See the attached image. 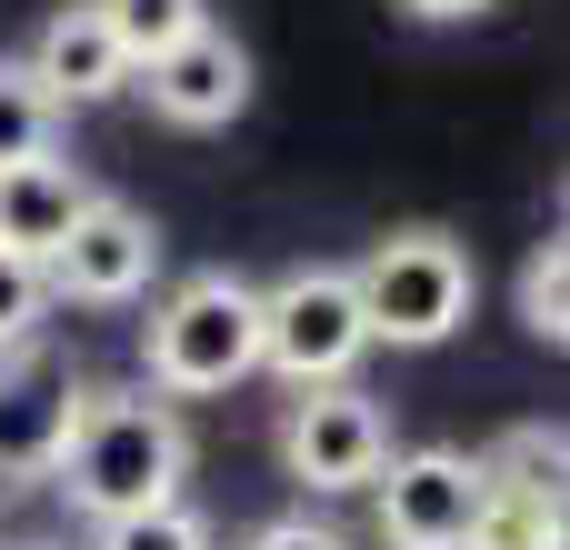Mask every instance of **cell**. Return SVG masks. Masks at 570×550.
<instances>
[{
  "mask_svg": "<svg viewBox=\"0 0 570 550\" xmlns=\"http://www.w3.org/2000/svg\"><path fill=\"white\" fill-rule=\"evenodd\" d=\"M50 481H60L70 511H90V521L180 501V481H190V431H180V411L150 401V391H80Z\"/></svg>",
  "mask_w": 570,
  "mask_h": 550,
  "instance_id": "cell-1",
  "label": "cell"
},
{
  "mask_svg": "<svg viewBox=\"0 0 570 550\" xmlns=\"http://www.w3.org/2000/svg\"><path fill=\"white\" fill-rule=\"evenodd\" d=\"M261 371V291L230 281V271H200L180 281L160 311H150V391L170 401H210L230 381Z\"/></svg>",
  "mask_w": 570,
  "mask_h": 550,
  "instance_id": "cell-2",
  "label": "cell"
},
{
  "mask_svg": "<svg viewBox=\"0 0 570 550\" xmlns=\"http://www.w3.org/2000/svg\"><path fill=\"white\" fill-rule=\"evenodd\" d=\"M351 291H361L371 341H391V351H441V341L471 321V251H461L451 230H401V240H381V251L351 271Z\"/></svg>",
  "mask_w": 570,
  "mask_h": 550,
  "instance_id": "cell-3",
  "label": "cell"
},
{
  "mask_svg": "<svg viewBox=\"0 0 570 550\" xmlns=\"http://www.w3.org/2000/svg\"><path fill=\"white\" fill-rule=\"evenodd\" d=\"M361 351H371V321H361L351 271H291L281 291H261V361H271L291 391L351 381Z\"/></svg>",
  "mask_w": 570,
  "mask_h": 550,
  "instance_id": "cell-4",
  "label": "cell"
},
{
  "mask_svg": "<svg viewBox=\"0 0 570 550\" xmlns=\"http://www.w3.org/2000/svg\"><path fill=\"white\" fill-rule=\"evenodd\" d=\"M371 491H381V541L391 550H461L481 521L491 471L471 451H391L371 471Z\"/></svg>",
  "mask_w": 570,
  "mask_h": 550,
  "instance_id": "cell-5",
  "label": "cell"
},
{
  "mask_svg": "<svg viewBox=\"0 0 570 550\" xmlns=\"http://www.w3.org/2000/svg\"><path fill=\"white\" fill-rule=\"evenodd\" d=\"M150 271H160V240H150V220L130 210V200H80V220L60 230V251L40 261V281H50V301H80V311H110V301H140L150 291Z\"/></svg>",
  "mask_w": 570,
  "mask_h": 550,
  "instance_id": "cell-6",
  "label": "cell"
},
{
  "mask_svg": "<svg viewBox=\"0 0 570 550\" xmlns=\"http://www.w3.org/2000/svg\"><path fill=\"white\" fill-rule=\"evenodd\" d=\"M281 461H291V481H311V491H371V471L391 461V421H381V401H361L351 381H311V391L291 401Z\"/></svg>",
  "mask_w": 570,
  "mask_h": 550,
  "instance_id": "cell-7",
  "label": "cell"
},
{
  "mask_svg": "<svg viewBox=\"0 0 570 550\" xmlns=\"http://www.w3.org/2000/svg\"><path fill=\"white\" fill-rule=\"evenodd\" d=\"M140 90H150L160 120H180V130H220V120H240V100H250V60H240L230 30L200 20V30H180L170 50L140 60Z\"/></svg>",
  "mask_w": 570,
  "mask_h": 550,
  "instance_id": "cell-8",
  "label": "cell"
},
{
  "mask_svg": "<svg viewBox=\"0 0 570 550\" xmlns=\"http://www.w3.org/2000/svg\"><path fill=\"white\" fill-rule=\"evenodd\" d=\"M80 411V381L60 361H40L30 341H10V371H0V471H50L60 461V431Z\"/></svg>",
  "mask_w": 570,
  "mask_h": 550,
  "instance_id": "cell-9",
  "label": "cell"
},
{
  "mask_svg": "<svg viewBox=\"0 0 570 550\" xmlns=\"http://www.w3.org/2000/svg\"><path fill=\"white\" fill-rule=\"evenodd\" d=\"M30 80L70 110V100H110L120 80H130V60H120V40H110V20L90 10V0H70L40 40H30Z\"/></svg>",
  "mask_w": 570,
  "mask_h": 550,
  "instance_id": "cell-10",
  "label": "cell"
},
{
  "mask_svg": "<svg viewBox=\"0 0 570 550\" xmlns=\"http://www.w3.org/2000/svg\"><path fill=\"white\" fill-rule=\"evenodd\" d=\"M80 200H90V180H80L70 160H50V150L10 160V170H0V251L50 261V251H60V230L80 220Z\"/></svg>",
  "mask_w": 570,
  "mask_h": 550,
  "instance_id": "cell-11",
  "label": "cell"
},
{
  "mask_svg": "<svg viewBox=\"0 0 570 550\" xmlns=\"http://www.w3.org/2000/svg\"><path fill=\"white\" fill-rule=\"evenodd\" d=\"M461 550H561V491L491 481V491H481V521H471Z\"/></svg>",
  "mask_w": 570,
  "mask_h": 550,
  "instance_id": "cell-12",
  "label": "cell"
},
{
  "mask_svg": "<svg viewBox=\"0 0 570 550\" xmlns=\"http://www.w3.org/2000/svg\"><path fill=\"white\" fill-rule=\"evenodd\" d=\"M90 10L110 20V40H120V60H130V70H140L150 50H170L180 30H200V20H210L200 0H90Z\"/></svg>",
  "mask_w": 570,
  "mask_h": 550,
  "instance_id": "cell-13",
  "label": "cell"
},
{
  "mask_svg": "<svg viewBox=\"0 0 570 550\" xmlns=\"http://www.w3.org/2000/svg\"><path fill=\"white\" fill-rule=\"evenodd\" d=\"M50 120H60V100L30 80V60H0V170L50 150Z\"/></svg>",
  "mask_w": 570,
  "mask_h": 550,
  "instance_id": "cell-14",
  "label": "cell"
},
{
  "mask_svg": "<svg viewBox=\"0 0 570 550\" xmlns=\"http://www.w3.org/2000/svg\"><path fill=\"white\" fill-rule=\"evenodd\" d=\"M100 550H210V531H200V511H180V501H150V511H120V521H100Z\"/></svg>",
  "mask_w": 570,
  "mask_h": 550,
  "instance_id": "cell-15",
  "label": "cell"
},
{
  "mask_svg": "<svg viewBox=\"0 0 570 550\" xmlns=\"http://www.w3.org/2000/svg\"><path fill=\"white\" fill-rule=\"evenodd\" d=\"M521 321H531L541 341H570V251L561 240L531 251V271H521Z\"/></svg>",
  "mask_w": 570,
  "mask_h": 550,
  "instance_id": "cell-16",
  "label": "cell"
},
{
  "mask_svg": "<svg viewBox=\"0 0 570 550\" xmlns=\"http://www.w3.org/2000/svg\"><path fill=\"white\" fill-rule=\"evenodd\" d=\"M40 311H50V281H40V261L0 251V351H10V341H30V331H40Z\"/></svg>",
  "mask_w": 570,
  "mask_h": 550,
  "instance_id": "cell-17",
  "label": "cell"
},
{
  "mask_svg": "<svg viewBox=\"0 0 570 550\" xmlns=\"http://www.w3.org/2000/svg\"><path fill=\"white\" fill-rule=\"evenodd\" d=\"M481 471H491V481H521V491H561V441H551V431H511Z\"/></svg>",
  "mask_w": 570,
  "mask_h": 550,
  "instance_id": "cell-18",
  "label": "cell"
},
{
  "mask_svg": "<svg viewBox=\"0 0 570 550\" xmlns=\"http://www.w3.org/2000/svg\"><path fill=\"white\" fill-rule=\"evenodd\" d=\"M250 550H351V541L321 521H271V531H250Z\"/></svg>",
  "mask_w": 570,
  "mask_h": 550,
  "instance_id": "cell-19",
  "label": "cell"
},
{
  "mask_svg": "<svg viewBox=\"0 0 570 550\" xmlns=\"http://www.w3.org/2000/svg\"><path fill=\"white\" fill-rule=\"evenodd\" d=\"M401 10H421V20H481L491 0H401Z\"/></svg>",
  "mask_w": 570,
  "mask_h": 550,
  "instance_id": "cell-20",
  "label": "cell"
}]
</instances>
